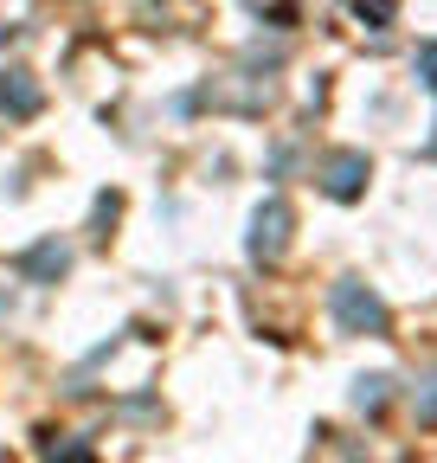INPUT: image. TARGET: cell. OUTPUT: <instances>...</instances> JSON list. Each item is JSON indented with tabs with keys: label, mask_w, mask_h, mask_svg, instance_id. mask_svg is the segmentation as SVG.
Segmentation results:
<instances>
[{
	"label": "cell",
	"mask_w": 437,
	"mask_h": 463,
	"mask_svg": "<svg viewBox=\"0 0 437 463\" xmlns=\"http://www.w3.org/2000/svg\"><path fill=\"white\" fill-rule=\"evenodd\" d=\"M335 322H341V335H386L393 328L386 303H379L360 277H341L335 283Z\"/></svg>",
	"instance_id": "6da1fadb"
},
{
	"label": "cell",
	"mask_w": 437,
	"mask_h": 463,
	"mask_svg": "<svg viewBox=\"0 0 437 463\" xmlns=\"http://www.w3.org/2000/svg\"><path fill=\"white\" fill-rule=\"evenodd\" d=\"M26 270H65V251H59V245H39V251L26 258Z\"/></svg>",
	"instance_id": "5b68a950"
},
{
	"label": "cell",
	"mask_w": 437,
	"mask_h": 463,
	"mask_svg": "<svg viewBox=\"0 0 437 463\" xmlns=\"http://www.w3.org/2000/svg\"><path fill=\"white\" fill-rule=\"evenodd\" d=\"M360 181H367V155H354V148L328 155V167H321V187L335 194V200H354V194H360Z\"/></svg>",
	"instance_id": "3957f363"
},
{
	"label": "cell",
	"mask_w": 437,
	"mask_h": 463,
	"mask_svg": "<svg viewBox=\"0 0 437 463\" xmlns=\"http://www.w3.org/2000/svg\"><path fill=\"white\" fill-rule=\"evenodd\" d=\"M386 386H393V380H379V373L360 380V386H354V405H360V412H379V405H386Z\"/></svg>",
	"instance_id": "277c9868"
},
{
	"label": "cell",
	"mask_w": 437,
	"mask_h": 463,
	"mask_svg": "<svg viewBox=\"0 0 437 463\" xmlns=\"http://www.w3.org/2000/svg\"><path fill=\"white\" fill-rule=\"evenodd\" d=\"M284 245H290V206H284V200H264V206L251 213V258H257V264H277Z\"/></svg>",
	"instance_id": "7a4b0ae2"
}]
</instances>
